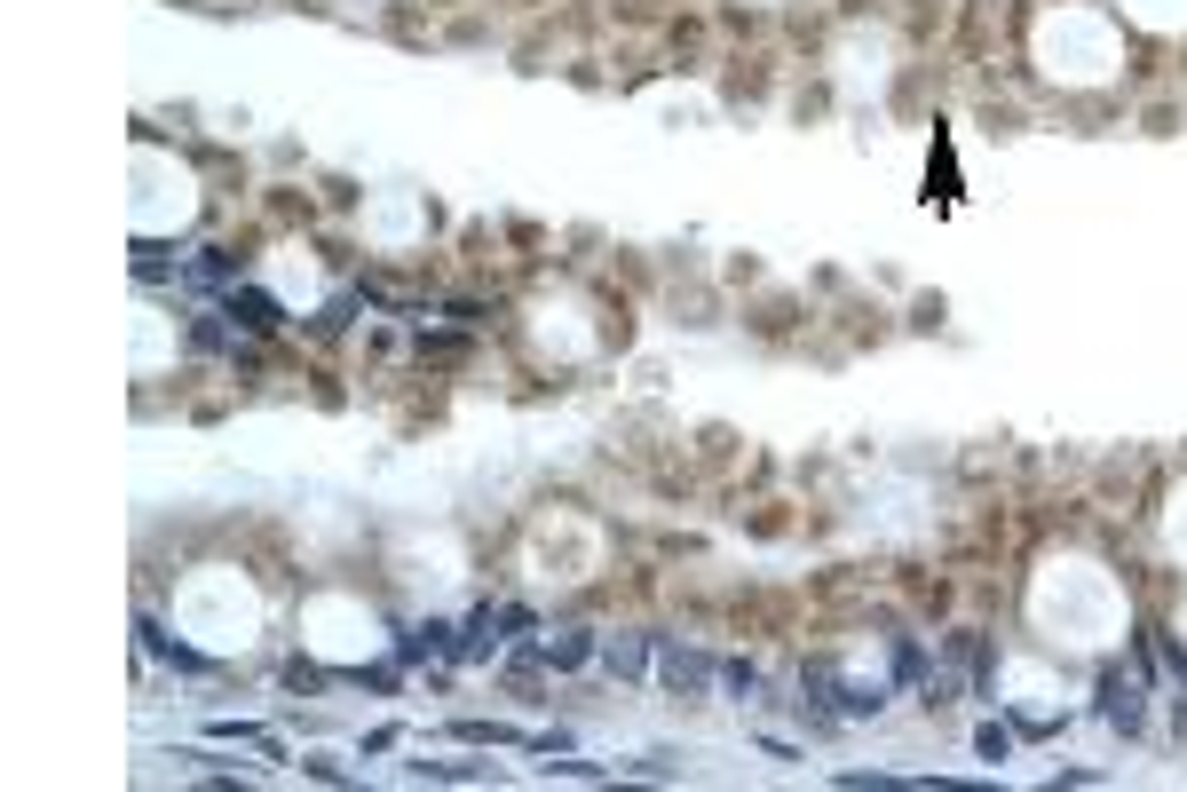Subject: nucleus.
Instances as JSON below:
<instances>
[{"label": "nucleus", "instance_id": "obj_4", "mask_svg": "<svg viewBox=\"0 0 1187 792\" xmlns=\"http://www.w3.org/2000/svg\"><path fill=\"white\" fill-rule=\"evenodd\" d=\"M586 650H594V642H586V634H562V642H555V650H547V657H555V666H586Z\"/></svg>", "mask_w": 1187, "mask_h": 792}, {"label": "nucleus", "instance_id": "obj_2", "mask_svg": "<svg viewBox=\"0 0 1187 792\" xmlns=\"http://www.w3.org/2000/svg\"><path fill=\"white\" fill-rule=\"evenodd\" d=\"M230 310H237V317H246V325H254V334H269V325H278V302H269V293H237V302H230Z\"/></svg>", "mask_w": 1187, "mask_h": 792}, {"label": "nucleus", "instance_id": "obj_1", "mask_svg": "<svg viewBox=\"0 0 1187 792\" xmlns=\"http://www.w3.org/2000/svg\"><path fill=\"white\" fill-rule=\"evenodd\" d=\"M657 666H665V682L682 689V698H697V689H705V674H712L705 657H697V650H682V642H665V650H657Z\"/></svg>", "mask_w": 1187, "mask_h": 792}, {"label": "nucleus", "instance_id": "obj_3", "mask_svg": "<svg viewBox=\"0 0 1187 792\" xmlns=\"http://www.w3.org/2000/svg\"><path fill=\"white\" fill-rule=\"evenodd\" d=\"M1108 721H1116V730H1140V698H1132V689H1116V682H1108Z\"/></svg>", "mask_w": 1187, "mask_h": 792}]
</instances>
